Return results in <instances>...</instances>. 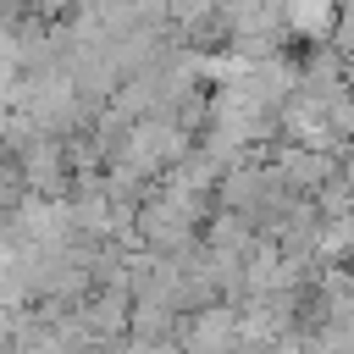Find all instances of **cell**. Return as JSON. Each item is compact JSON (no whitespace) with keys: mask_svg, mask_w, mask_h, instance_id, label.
<instances>
[{"mask_svg":"<svg viewBox=\"0 0 354 354\" xmlns=\"http://www.w3.org/2000/svg\"><path fill=\"white\" fill-rule=\"evenodd\" d=\"M288 22H293L299 33L326 39V33H332V0H288Z\"/></svg>","mask_w":354,"mask_h":354,"instance_id":"1","label":"cell"}]
</instances>
